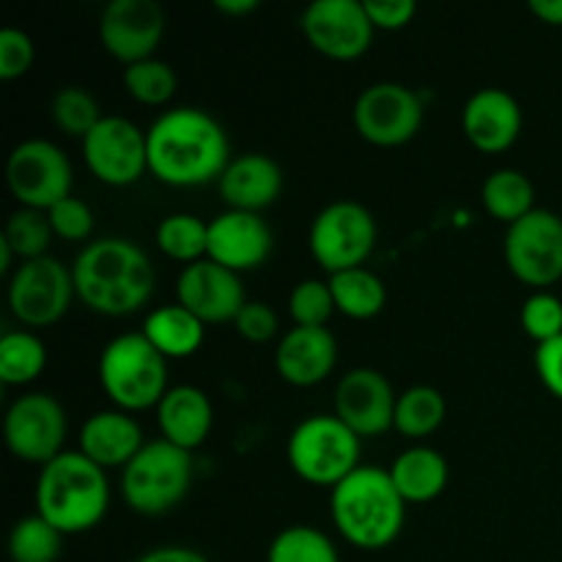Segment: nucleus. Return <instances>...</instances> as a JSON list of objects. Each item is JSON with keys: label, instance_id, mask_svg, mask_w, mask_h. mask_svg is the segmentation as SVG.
Instances as JSON below:
<instances>
[{"label": "nucleus", "instance_id": "obj_1", "mask_svg": "<svg viewBox=\"0 0 562 562\" xmlns=\"http://www.w3.org/2000/svg\"><path fill=\"white\" fill-rule=\"evenodd\" d=\"M148 173L168 187H203L220 181L231 162L223 124L201 108H173L146 130Z\"/></svg>", "mask_w": 562, "mask_h": 562}, {"label": "nucleus", "instance_id": "obj_2", "mask_svg": "<svg viewBox=\"0 0 562 562\" xmlns=\"http://www.w3.org/2000/svg\"><path fill=\"white\" fill-rule=\"evenodd\" d=\"M77 300L99 316L121 318L143 311L157 285L151 258L124 236H104L82 247L71 263Z\"/></svg>", "mask_w": 562, "mask_h": 562}, {"label": "nucleus", "instance_id": "obj_3", "mask_svg": "<svg viewBox=\"0 0 562 562\" xmlns=\"http://www.w3.org/2000/svg\"><path fill=\"white\" fill-rule=\"evenodd\" d=\"M404 497L387 470L357 467L329 492V516L340 536L357 549L379 552L401 536L406 521Z\"/></svg>", "mask_w": 562, "mask_h": 562}, {"label": "nucleus", "instance_id": "obj_4", "mask_svg": "<svg viewBox=\"0 0 562 562\" xmlns=\"http://www.w3.org/2000/svg\"><path fill=\"white\" fill-rule=\"evenodd\" d=\"M108 472L80 450H64L38 470L36 514L64 536L93 530L108 516Z\"/></svg>", "mask_w": 562, "mask_h": 562}, {"label": "nucleus", "instance_id": "obj_5", "mask_svg": "<svg viewBox=\"0 0 562 562\" xmlns=\"http://www.w3.org/2000/svg\"><path fill=\"white\" fill-rule=\"evenodd\" d=\"M99 384L121 412L157 409L168 393V360L143 333L115 335L99 355Z\"/></svg>", "mask_w": 562, "mask_h": 562}, {"label": "nucleus", "instance_id": "obj_6", "mask_svg": "<svg viewBox=\"0 0 562 562\" xmlns=\"http://www.w3.org/2000/svg\"><path fill=\"white\" fill-rule=\"evenodd\" d=\"M362 439L335 415L305 417L291 431L285 459L300 481L333 492L360 464Z\"/></svg>", "mask_w": 562, "mask_h": 562}, {"label": "nucleus", "instance_id": "obj_7", "mask_svg": "<svg viewBox=\"0 0 562 562\" xmlns=\"http://www.w3.org/2000/svg\"><path fill=\"white\" fill-rule=\"evenodd\" d=\"M192 453L162 437L143 445L140 453L121 470V497L140 516H162L179 508L192 486Z\"/></svg>", "mask_w": 562, "mask_h": 562}, {"label": "nucleus", "instance_id": "obj_8", "mask_svg": "<svg viewBox=\"0 0 562 562\" xmlns=\"http://www.w3.org/2000/svg\"><path fill=\"white\" fill-rule=\"evenodd\" d=\"M379 228L373 214L357 201H335L316 214L307 247L327 274L360 269L376 250Z\"/></svg>", "mask_w": 562, "mask_h": 562}, {"label": "nucleus", "instance_id": "obj_9", "mask_svg": "<svg viewBox=\"0 0 562 562\" xmlns=\"http://www.w3.org/2000/svg\"><path fill=\"white\" fill-rule=\"evenodd\" d=\"M75 296L71 269H66L55 256L25 261L11 272L9 307L22 327H53L69 313Z\"/></svg>", "mask_w": 562, "mask_h": 562}, {"label": "nucleus", "instance_id": "obj_10", "mask_svg": "<svg viewBox=\"0 0 562 562\" xmlns=\"http://www.w3.org/2000/svg\"><path fill=\"white\" fill-rule=\"evenodd\" d=\"M71 162L55 143L31 137L11 148L5 162V184L16 203L25 209L49 212L55 203L71 195Z\"/></svg>", "mask_w": 562, "mask_h": 562}, {"label": "nucleus", "instance_id": "obj_11", "mask_svg": "<svg viewBox=\"0 0 562 562\" xmlns=\"http://www.w3.org/2000/svg\"><path fill=\"white\" fill-rule=\"evenodd\" d=\"M69 417L64 404L49 393H25L9 406L3 420V439L11 456L42 470L64 453Z\"/></svg>", "mask_w": 562, "mask_h": 562}, {"label": "nucleus", "instance_id": "obj_12", "mask_svg": "<svg viewBox=\"0 0 562 562\" xmlns=\"http://www.w3.org/2000/svg\"><path fill=\"white\" fill-rule=\"evenodd\" d=\"M351 119L362 140L379 148H395L420 135L426 108L409 86L384 80L373 82L357 97Z\"/></svg>", "mask_w": 562, "mask_h": 562}, {"label": "nucleus", "instance_id": "obj_13", "mask_svg": "<svg viewBox=\"0 0 562 562\" xmlns=\"http://www.w3.org/2000/svg\"><path fill=\"white\" fill-rule=\"evenodd\" d=\"M503 250L516 280L547 291L562 280V217L549 209H536L508 225Z\"/></svg>", "mask_w": 562, "mask_h": 562}, {"label": "nucleus", "instance_id": "obj_14", "mask_svg": "<svg viewBox=\"0 0 562 562\" xmlns=\"http://www.w3.org/2000/svg\"><path fill=\"white\" fill-rule=\"evenodd\" d=\"M82 159L93 179L108 187H130L148 173L146 132L124 115H104L82 140Z\"/></svg>", "mask_w": 562, "mask_h": 562}, {"label": "nucleus", "instance_id": "obj_15", "mask_svg": "<svg viewBox=\"0 0 562 562\" xmlns=\"http://www.w3.org/2000/svg\"><path fill=\"white\" fill-rule=\"evenodd\" d=\"M300 27L307 44L333 60L362 58L376 33L366 0H313L302 11Z\"/></svg>", "mask_w": 562, "mask_h": 562}, {"label": "nucleus", "instance_id": "obj_16", "mask_svg": "<svg viewBox=\"0 0 562 562\" xmlns=\"http://www.w3.org/2000/svg\"><path fill=\"white\" fill-rule=\"evenodd\" d=\"M165 36V11L157 0H113L99 16L104 53L124 66L154 58Z\"/></svg>", "mask_w": 562, "mask_h": 562}, {"label": "nucleus", "instance_id": "obj_17", "mask_svg": "<svg viewBox=\"0 0 562 562\" xmlns=\"http://www.w3.org/2000/svg\"><path fill=\"white\" fill-rule=\"evenodd\" d=\"M393 384L376 368H351L335 387V417L346 423L360 439L382 437L395 426Z\"/></svg>", "mask_w": 562, "mask_h": 562}, {"label": "nucleus", "instance_id": "obj_18", "mask_svg": "<svg viewBox=\"0 0 562 562\" xmlns=\"http://www.w3.org/2000/svg\"><path fill=\"white\" fill-rule=\"evenodd\" d=\"M176 300L203 324H234L241 307L250 302L245 285H241V274L231 272L209 258L181 269L179 283H176Z\"/></svg>", "mask_w": 562, "mask_h": 562}, {"label": "nucleus", "instance_id": "obj_19", "mask_svg": "<svg viewBox=\"0 0 562 562\" xmlns=\"http://www.w3.org/2000/svg\"><path fill=\"white\" fill-rule=\"evenodd\" d=\"M274 236L261 214L225 209L209 220V261L236 274L263 267L272 256Z\"/></svg>", "mask_w": 562, "mask_h": 562}, {"label": "nucleus", "instance_id": "obj_20", "mask_svg": "<svg viewBox=\"0 0 562 562\" xmlns=\"http://www.w3.org/2000/svg\"><path fill=\"white\" fill-rule=\"evenodd\" d=\"M525 115L519 102L503 88H481L461 110V130L467 140L483 154H503L519 140Z\"/></svg>", "mask_w": 562, "mask_h": 562}, {"label": "nucleus", "instance_id": "obj_21", "mask_svg": "<svg viewBox=\"0 0 562 562\" xmlns=\"http://www.w3.org/2000/svg\"><path fill=\"white\" fill-rule=\"evenodd\" d=\"M338 366V340L327 327H291L274 349V371L291 387H316Z\"/></svg>", "mask_w": 562, "mask_h": 562}, {"label": "nucleus", "instance_id": "obj_22", "mask_svg": "<svg viewBox=\"0 0 562 562\" xmlns=\"http://www.w3.org/2000/svg\"><path fill=\"white\" fill-rule=\"evenodd\" d=\"M217 187L220 198L228 209L261 214L263 209L278 203L280 192H283V170L267 154L250 151L231 159Z\"/></svg>", "mask_w": 562, "mask_h": 562}, {"label": "nucleus", "instance_id": "obj_23", "mask_svg": "<svg viewBox=\"0 0 562 562\" xmlns=\"http://www.w3.org/2000/svg\"><path fill=\"white\" fill-rule=\"evenodd\" d=\"M143 428L130 412L102 409L88 417L80 428L77 450L108 470H124L143 450Z\"/></svg>", "mask_w": 562, "mask_h": 562}, {"label": "nucleus", "instance_id": "obj_24", "mask_svg": "<svg viewBox=\"0 0 562 562\" xmlns=\"http://www.w3.org/2000/svg\"><path fill=\"white\" fill-rule=\"evenodd\" d=\"M159 434L165 442L176 445L181 450L201 448L209 439L214 426V409L209 395L192 384H176L165 393L157 406Z\"/></svg>", "mask_w": 562, "mask_h": 562}, {"label": "nucleus", "instance_id": "obj_25", "mask_svg": "<svg viewBox=\"0 0 562 562\" xmlns=\"http://www.w3.org/2000/svg\"><path fill=\"white\" fill-rule=\"evenodd\" d=\"M387 472L406 505L431 503L448 488L450 481L448 459L439 450L426 448V445H415V448L395 456Z\"/></svg>", "mask_w": 562, "mask_h": 562}, {"label": "nucleus", "instance_id": "obj_26", "mask_svg": "<svg viewBox=\"0 0 562 562\" xmlns=\"http://www.w3.org/2000/svg\"><path fill=\"white\" fill-rule=\"evenodd\" d=\"M140 333L151 340V346L165 360H187L198 355L203 346L206 324L176 302V305H162L148 313Z\"/></svg>", "mask_w": 562, "mask_h": 562}, {"label": "nucleus", "instance_id": "obj_27", "mask_svg": "<svg viewBox=\"0 0 562 562\" xmlns=\"http://www.w3.org/2000/svg\"><path fill=\"white\" fill-rule=\"evenodd\" d=\"M329 291H333L335 311L351 322H368L376 318L387 305V289L382 278L368 267L346 269V272L329 274Z\"/></svg>", "mask_w": 562, "mask_h": 562}, {"label": "nucleus", "instance_id": "obj_28", "mask_svg": "<svg viewBox=\"0 0 562 562\" xmlns=\"http://www.w3.org/2000/svg\"><path fill=\"white\" fill-rule=\"evenodd\" d=\"M481 201L483 209L497 223L514 225L530 212H536V187L521 170L499 168L483 181Z\"/></svg>", "mask_w": 562, "mask_h": 562}, {"label": "nucleus", "instance_id": "obj_29", "mask_svg": "<svg viewBox=\"0 0 562 562\" xmlns=\"http://www.w3.org/2000/svg\"><path fill=\"white\" fill-rule=\"evenodd\" d=\"M445 417H448L445 395L431 384H415L398 395L393 428L406 439H426L442 428Z\"/></svg>", "mask_w": 562, "mask_h": 562}, {"label": "nucleus", "instance_id": "obj_30", "mask_svg": "<svg viewBox=\"0 0 562 562\" xmlns=\"http://www.w3.org/2000/svg\"><path fill=\"white\" fill-rule=\"evenodd\" d=\"M47 368V346L36 333L11 329L0 338V382L9 387H25L36 382Z\"/></svg>", "mask_w": 562, "mask_h": 562}, {"label": "nucleus", "instance_id": "obj_31", "mask_svg": "<svg viewBox=\"0 0 562 562\" xmlns=\"http://www.w3.org/2000/svg\"><path fill=\"white\" fill-rule=\"evenodd\" d=\"M157 247L184 267L203 261L209 252V223L190 212L168 214L157 225Z\"/></svg>", "mask_w": 562, "mask_h": 562}, {"label": "nucleus", "instance_id": "obj_32", "mask_svg": "<svg viewBox=\"0 0 562 562\" xmlns=\"http://www.w3.org/2000/svg\"><path fill=\"white\" fill-rule=\"evenodd\" d=\"M267 562H340L327 532L307 525H291L272 538Z\"/></svg>", "mask_w": 562, "mask_h": 562}, {"label": "nucleus", "instance_id": "obj_33", "mask_svg": "<svg viewBox=\"0 0 562 562\" xmlns=\"http://www.w3.org/2000/svg\"><path fill=\"white\" fill-rule=\"evenodd\" d=\"M60 552H64V532L55 530L38 514L25 516V519H20L11 527V562H58Z\"/></svg>", "mask_w": 562, "mask_h": 562}, {"label": "nucleus", "instance_id": "obj_34", "mask_svg": "<svg viewBox=\"0 0 562 562\" xmlns=\"http://www.w3.org/2000/svg\"><path fill=\"white\" fill-rule=\"evenodd\" d=\"M55 234L53 225H49L47 212H38V209H25L20 206L9 220H5V228L0 234V241L11 247L20 263L36 261V258L49 256V245H53Z\"/></svg>", "mask_w": 562, "mask_h": 562}, {"label": "nucleus", "instance_id": "obj_35", "mask_svg": "<svg viewBox=\"0 0 562 562\" xmlns=\"http://www.w3.org/2000/svg\"><path fill=\"white\" fill-rule=\"evenodd\" d=\"M121 80H124L126 93L135 102L146 104V108H162V104H168L176 97V88H179V77H176L173 66L159 58L124 66Z\"/></svg>", "mask_w": 562, "mask_h": 562}, {"label": "nucleus", "instance_id": "obj_36", "mask_svg": "<svg viewBox=\"0 0 562 562\" xmlns=\"http://www.w3.org/2000/svg\"><path fill=\"white\" fill-rule=\"evenodd\" d=\"M104 115L99 113V102L93 93H88L80 86H66L60 88L53 97V121L60 132L69 137H80L86 140Z\"/></svg>", "mask_w": 562, "mask_h": 562}, {"label": "nucleus", "instance_id": "obj_37", "mask_svg": "<svg viewBox=\"0 0 562 562\" xmlns=\"http://www.w3.org/2000/svg\"><path fill=\"white\" fill-rule=\"evenodd\" d=\"M335 300L327 280H300L289 294V316L294 327H327Z\"/></svg>", "mask_w": 562, "mask_h": 562}, {"label": "nucleus", "instance_id": "obj_38", "mask_svg": "<svg viewBox=\"0 0 562 562\" xmlns=\"http://www.w3.org/2000/svg\"><path fill=\"white\" fill-rule=\"evenodd\" d=\"M521 329L536 346L549 344V340L562 335V300L552 291H536L521 305Z\"/></svg>", "mask_w": 562, "mask_h": 562}, {"label": "nucleus", "instance_id": "obj_39", "mask_svg": "<svg viewBox=\"0 0 562 562\" xmlns=\"http://www.w3.org/2000/svg\"><path fill=\"white\" fill-rule=\"evenodd\" d=\"M53 234L64 241H86L93 234V212L86 201L69 195L47 212Z\"/></svg>", "mask_w": 562, "mask_h": 562}, {"label": "nucleus", "instance_id": "obj_40", "mask_svg": "<svg viewBox=\"0 0 562 562\" xmlns=\"http://www.w3.org/2000/svg\"><path fill=\"white\" fill-rule=\"evenodd\" d=\"M33 60H36L33 38L20 27H3L0 31V80H20L31 71Z\"/></svg>", "mask_w": 562, "mask_h": 562}, {"label": "nucleus", "instance_id": "obj_41", "mask_svg": "<svg viewBox=\"0 0 562 562\" xmlns=\"http://www.w3.org/2000/svg\"><path fill=\"white\" fill-rule=\"evenodd\" d=\"M234 327L247 344H269L272 338H278L280 318L267 302H247L239 316H236Z\"/></svg>", "mask_w": 562, "mask_h": 562}, {"label": "nucleus", "instance_id": "obj_42", "mask_svg": "<svg viewBox=\"0 0 562 562\" xmlns=\"http://www.w3.org/2000/svg\"><path fill=\"white\" fill-rule=\"evenodd\" d=\"M366 11L376 31H404L417 14L412 0H366Z\"/></svg>", "mask_w": 562, "mask_h": 562}, {"label": "nucleus", "instance_id": "obj_43", "mask_svg": "<svg viewBox=\"0 0 562 562\" xmlns=\"http://www.w3.org/2000/svg\"><path fill=\"white\" fill-rule=\"evenodd\" d=\"M536 373L543 387L562 401V335L536 349Z\"/></svg>", "mask_w": 562, "mask_h": 562}, {"label": "nucleus", "instance_id": "obj_44", "mask_svg": "<svg viewBox=\"0 0 562 562\" xmlns=\"http://www.w3.org/2000/svg\"><path fill=\"white\" fill-rule=\"evenodd\" d=\"M135 562H209L198 549L190 547H157L148 549Z\"/></svg>", "mask_w": 562, "mask_h": 562}, {"label": "nucleus", "instance_id": "obj_45", "mask_svg": "<svg viewBox=\"0 0 562 562\" xmlns=\"http://www.w3.org/2000/svg\"><path fill=\"white\" fill-rule=\"evenodd\" d=\"M530 11L543 25L562 27V0H530Z\"/></svg>", "mask_w": 562, "mask_h": 562}, {"label": "nucleus", "instance_id": "obj_46", "mask_svg": "<svg viewBox=\"0 0 562 562\" xmlns=\"http://www.w3.org/2000/svg\"><path fill=\"white\" fill-rule=\"evenodd\" d=\"M212 5L225 16H247L258 9V0H214Z\"/></svg>", "mask_w": 562, "mask_h": 562}]
</instances>
